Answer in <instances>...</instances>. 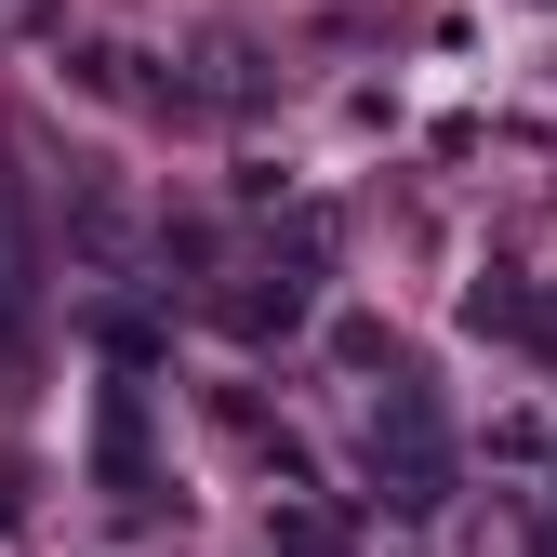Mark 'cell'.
Returning a JSON list of instances; mask_svg holds the SVG:
<instances>
[{"instance_id":"cell-1","label":"cell","mask_w":557,"mask_h":557,"mask_svg":"<svg viewBox=\"0 0 557 557\" xmlns=\"http://www.w3.org/2000/svg\"><path fill=\"white\" fill-rule=\"evenodd\" d=\"M385 465H398V505H438V492H451V451H438V425H425L411 398L372 425V478H385Z\"/></svg>"}]
</instances>
